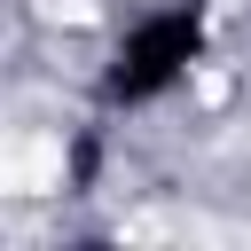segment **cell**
Instances as JSON below:
<instances>
[{"label": "cell", "mask_w": 251, "mask_h": 251, "mask_svg": "<svg viewBox=\"0 0 251 251\" xmlns=\"http://www.w3.org/2000/svg\"><path fill=\"white\" fill-rule=\"evenodd\" d=\"M204 55H212V8H204V0L141 8V16L118 31L110 63H102V102H118V110H149V102L180 94V86L196 78Z\"/></svg>", "instance_id": "cell-1"}]
</instances>
